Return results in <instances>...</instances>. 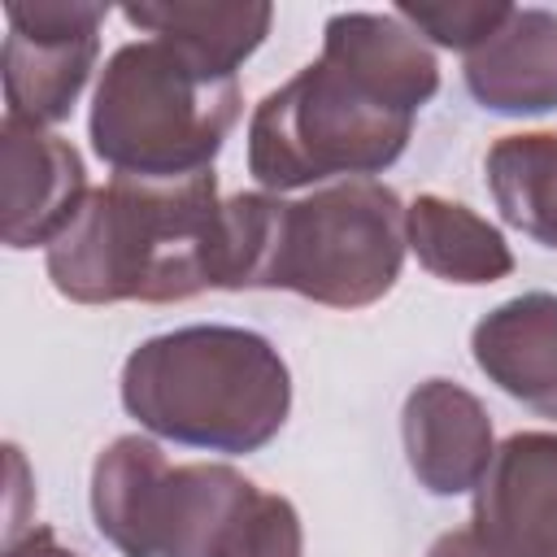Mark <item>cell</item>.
<instances>
[{
    "label": "cell",
    "mask_w": 557,
    "mask_h": 557,
    "mask_svg": "<svg viewBox=\"0 0 557 557\" xmlns=\"http://www.w3.org/2000/svg\"><path fill=\"white\" fill-rule=\"evenodd\" d=\"M4 557H78V553L65 548V544H57V535L48 527H35V531L9 540L4 544Z\"/></svg>",
    "instance_id": "obj_20"
},
{
    "label": "cell",
    "mask_w": 557,
    "mask_h": 557,
    "mask_svg": "<svg viewBox=\"0 0 557 557\" xmlns=\"http://www.w3.org/2000/svg\"><path fill=\"white\" fill-rule=\"evenodd\" d=\"M470 527L505 557H557V431H513L492 453Z\"/></svg>",
    "instance_id": "obj_9"
},
{
    "label": "cell",
    "mask_w": 557,
    "mask_h": 557,
    "mask_svg": "<svg viewBox=\"0 0 557 557\" xmlns=\"http://www.w3.org/2000/svg\"><path fill=\"white\" fill-rule=\"evenodd\" d=\"M474 366L505 396L527 405L540 418L557 422V296L522 292L492 313H483L470 331Z\"/></svg>",
    "instance_id": "obj_13"
},
{
    "label": "cell",
    "mask_w": 557,
    "mask_h": 557,
    "mask_svg": "<svg viewBox=\"0 0 557 557\" xmlns=\"http://www.w3.org/2000/svg\"><path fill=\"white\" fill-rule=\"evenodd\" d=\"M0 187H4V222L0 235L13 252L52 244L87 200V165L65 135L17 122L4 113L0 122Z\"/></svg>",
    "instance_id": "obj_8"
},
{
    "label": "cell",
    "mask_w": 557,
    "mask_h": 557,
    "mask_svg": "<svg viewBox=\"0 0 557 557\" xmlns=\"http://www.w3.org/2000/svg\"><path fill=\"white\" fill-rule=\"evenodd\" d=\"M426 557H505V553L492 548L474 527H453V531H444V535L426 548Z\"/></svg>",
    "instance_id": "obj_19"
},
{
    "label": "cell",
    "mask_w": 557,
    "mask_h": 557,
    "mask_svg": "<svg viewBox=\"0 0 557 557\" xmlns=\"http://www.w3.org/2000/svg\"><path fill=\"white\" fill-rule=\"evenodd\" d=\"M231 557H305V527L296 505L278 492H261Z\"/></svg>",
    "instance_id": "obj_18"
},
{
    "label": "cell",
    "mask_w": 557,
    "mask_h": 557,
    "mask_svg": "<svg viewBox=\"0 0 557 557\" xmlns=\"http://www.w3.org/2000/svg\"><path fill=\"white\" fill-rule=\"evenodd\" d=\"M470 96L500 117H535L557 109V13L509 9V17L466 57Z\"/></svg>",
    "instance_id": "obj_12"
},
{
    "label": "cell",
    "mask_w": 557,
    "mask_h": 557,
    "mask_svg": "<svg viewBox=\"0 0 557 557\" xmlns=\"http://www.w3.org/2000/svg\"><path fill=\"white\" fill-rule=\"evenodd\" d=\"M500 218L544 248H557V131L500 135L483 157Z\"/></svg>",
    "instance_id": "obj_16"
},
{
    "label": "cell",
    "mask_w": 557,
    "mask_h": 557,
    "mask_svg": "<svg viewBox=\"0 0 557 557\" xmlns=\"http://www.w3.org/2000/svg\"><path fill=\"white\" fill-rule=\"evenodd\" d=\"M257 500L235 466H170L152 435H117L91 466V518L122 557H231Z\"/></svg>",
    "instance_id": "obj_5"
},
{
    "label": "cell",
    "mask_w": 557,
    "mask_h": 557,
    "mask_svg": "<svg viewBox=\"0 0 557 557\" xmlns=\"http://www.w3.org/2000/svg\"><path fill=\"white\" fill-rule=\"evenodd\" d=\"M109 4L96 0H13L4 4V104L9 117L57 126L83 96Z\"/></svg>",
    "instance_id": "obj_7"
},
{
    "label": "cell",
    "mask_w": 557,
    "mask_h": 557,
    "mask_svg": "<svg viewBox=\"0 0 557 557\" xmlns=\"http://www.w3.org/2000/svg\"><path fill=\"white\" fill-rule=\"evenodd\" d=\"M400 440L409 474L431 496L474 492L496 453L483 400L453 379H426L405 396Z\"/></svg>",
    "instance_id": "obj_10"
},
{
    "label": "cell",
    "mask_w": 557,
    "mask_h": 557,
    "mask_svg": "<svg viewBox=\"0 0 557 557\" xmlns=\"http://www.w3.org/2000/svg\"><path fill=\"white\" fill-rule=\"evenodd\" d=\"M122 409L157 440L248 457L261 453L292 413V370L283 352L248 326L196 322L144 339L122 361Z\"/></svg>",
    "instance_id": "obj_3"
},
{
    "label": "cell",
    "mask_w": 557,
    "mask_h": 557,
    "mask_svg": "<svg viewBox=\"0 0 557 557\" xmlns=\"http://www.w3.org/2000/svg\"><path fill=\"white\" fill-rule=\"evenodd\" d=\"M405 205L379 178L326 183L305 200L239 191L222 200V292H296L326 309L383 300L405 265Z\"/></svg>",
    "instance_id": "obj_1"
},
{
    "label": "cell",
    "mask_w": 557,
    "mask_h": 557,
    "mask_svg": "<svg viewBox=\"0 0 557 557\" xmlns=\"http://www.w3.org/2000/svg\"><path fill=\"white\" fill-rule=\"evenodd\" d=\"M405 235L418 265L444 283L487 287L513 274L505 235L461 200L422 191L413 205H405Z\"/></svg>",
    "instance_id": "obj_15"
},
{
    "label": "cell",
    "mask_w": 557,
    "mask_h": 557,
    "mask_svg": "<svg viewBox=\"0 0 557 557\" xmlns=\"http://www.w3.org/2000/svg\"><path fill=\"white\" fill-rule=\"evenodd\" d=\"M122 17L152 39L183 48L196 65L235 78V70L261 48L274 22V4L265 0H131Z\"/></svg>",
    "instance_id": "obj_14"
},
{
    "label": "cell",
    "mask_w": 557,
    "mask_h": 557,
    "mask_svg": "<svg viewBox=\"0 0 557 557\" xmlns=\"http://www.w3.org/2000/svg\"><path fill=\"white\" fill-rule=\"evenodd\" d=\"M322 57L344 74H352L383 104L413 117L440 91V61L431 44L396 13H370V9L331 13L322 26Z\"/></svg>",
    "instance_id": "obj_11"
},
{
    "label": "cell",
    "mask_w": 557,
    "mask_h": 557,
    "mask_svg": "<svg viewBox=\"0 0 557 557\" xmlns=\"http://www.w3.org/2000/svg\"><path fill=\"white\" fill-rule=\"evenodd\" d=\"M513 4L505 0H444V4H422V0H400L392 13L409 22L426 44L453 48V52H474L505 17Z\"/></svg>",
    "instance_id": "obj_17"
},
{
    "label": "cell",
    "mask_w": 557,
    "mask_h": 557,
    "mask_svg": "<svg viewBox=\"0 0 557 557\" xmlns=\"http://www.w3.org/2000/svg\"><path fill=\"white\" fill-rule=\"evenodd\" d=\"M222 196L213 170L91 187L74 222L44 248L52 287L74 305H174L213 287Z\"/></svg>",
    "instance_id": "obj_2"
},
{
    "label": "cell",
    "mask_w": 557,
    "mask_h": 557,
    "mask_svg": "<svg viewBox=\"0 0 557 557\" xmlns=\"http://www.w3.org/2000/svg\"><path fill=\"white\" fill-rule=\"evenodd\" d=\"M413 113L383 104L326 57L261 96L248 117V174L261 191H296L326 178H370L400 161Z\"/></svg>",
    "instance_id": "obj_6"
},
{
    "label": "cell",
    "mask_w": 557,
    "mask_h": 557,
    "mask_svg": "<svg viewBox=\"0 0 557 557\" xmlns=\"http://www.w3.org/2000/svg\"><path fill=\"white\" fill-rule=\"evenodd\" d=\"M244 109L239 83L165 39L122 44L91 96V148L117 178L174 183L205 174Z\"/></svg>",
    "instance_id": "obj_4"
}]
</instances>
